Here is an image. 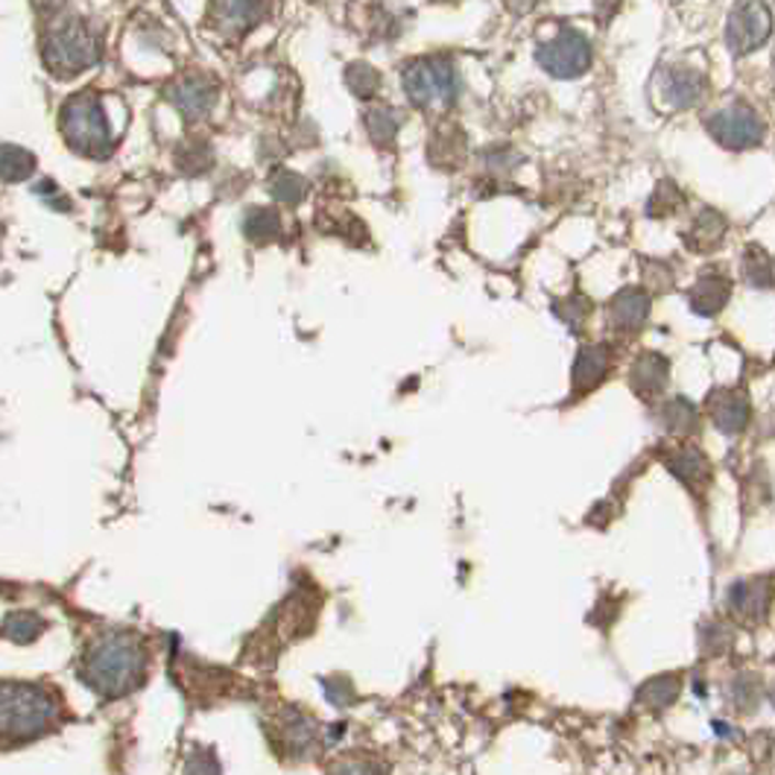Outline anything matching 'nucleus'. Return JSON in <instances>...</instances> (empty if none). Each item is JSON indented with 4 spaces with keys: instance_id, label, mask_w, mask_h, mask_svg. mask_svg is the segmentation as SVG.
Masks as SVG:
<instances>
[{
    "instance_id": "nucleus-1",
    "label": "nucleus",
    "mask_w": 775,
    "mask_h": 775,
    "mask_svg": "<svg viewBox=\"0 0 775 775\" xmlns=\"http://www.w3.org/2000/svg\"><path fill=\"white\" fill-rule=\"evenodd\" d=\"M146 650L132 632H106L88 644L83 679L102 697H127L144 681Z\"/></svg>"
},
{
    "instance_id": "nucleus-2",
    "label": "nucleus",
    "mask_w": 775,
    "mask_h": 775,
    "mask_svg": "<svg viewBox=\"0 0 775 775\" xmlns=\"http://www.w3.org/2000/svg\"><path fill=\"white\" fill-rule=\"evenodd\" d=\"M62 720L59 694L35 681H0V741H33Z\"/></svg>"
},
{
    "instance_id": "nucleus-3",
    "label": "nucleus",
    "mask_w": 775,
    "mask_h": 775,
    "mask_svg": "<svg viewBox=\"0 0 775 775\" xmlns=\"http://www.w3.org/2000/svg\"><path fill=\"white\" fill-rule=\"evenodd\" d=\"M100 35L83 18L51 21L42 39V59L53 77L74 79L100 62Z\"/></svg>"
},
{
    "instance_id": "nucleus-4",
    "label": "nucleus",
    "mask_w": 775,
    "mask_h": 775,
    "mask_svg": "<svg viewBox=\"0 0 775 775\" xmlns=\"http://www.w3.org/2000/svg\"><path fill=\"white\" fill-rule=\"evenodd\" d=\"M62 135L77 153L102 159L111 153L109 118L102 111L100 97L91 91H79L62 102Z\"/></svg>"
},
{
    "instance_id": "nucleus-5",
    "label": "nucleus",
    "mask_w": 775,
    "mask_h": 775,
    "mask_svg": "<svg viewBox=\"0 0 775 775\" xmlns=\"http://www.w3.org/2000/svg\"><path fill=\"white\" fill-rule=\"evenodd\" d=\"M401 83L418 109H445L457 100V70L448 59L413 62L401 74Z\"/></svg>"
},
{
    "instance_id": "nucleus-6",
    "label": "nucleus",
    "mask_w": 775,
    "mask_h": 775,
    "mask_svg": "<svg viewBox=\"0 0 775 775\" xmlns=\"http://www.w3.org/2000/svg\"><path fill=\"white\" fill-rule=\"evenodd\" d=\"M773 33V12L764 0H738L729 12L725 24V42L734 56L758 51Z\"/></svg>"
},
{
    "instance_id": "nucleus-7",
    "label": "nucleus",
    "mask_w": 775,
    "mask_h": 775,
    "mask_svg": "<svg viewBox=\"0 0 775 775\" xmlns=\"http://www.w3.org/2000/svg\"><path fill=\"white\" fill-rule=\"evenodd\" d=\"M536 59L550 77H582L591 68V44L580 30H563V33L538 47Z\"/></svg>"
},
{
    "instance_id": "nucleus-8",
    "label": "nucleus",
    "mask_w": 775,
    "mask_h": 775,
    "mask_svg": "<svg viewBox=\"0 0 775 775\" xmlns=\"http://www.w3.org/2000/svg\"><path fill=\"white\" fill-rule=\"evenodd\" d=\"M706 127L717 144L729 146V150H746V146L758 144L764 135V120L746 102H734L729 109L717 111L706 120Z\"/></svg>"
},
{
    "instance_id": "nucleus-9",
    "label": "nucleus",
    "mask_w": 775,
    "mask_h": 775,
    "mask_svg": "<svg viewBox=\"0 0 775 775\" xmlns=\"http://www.w3.org/2000/svg\"><path fill=\"white\" fill-rule=\"evenodd\" d=\"M270 734H275V746L291 758H310V752L319 746V723L293 708L279 711L275 729Z\"/></svg>"
},
{
    "instance_id": "nucleus-10",
    "label": "nucleus",
    "mask_w": 775,
    "mask_h": 775,
    "mask_svg": "<svg viewBox=\"0 0 775 775\" xmlns=\"http://www.w3.org/2000/svg\"><path fill=\"white\" fill-rule=\"evenodd\" d=\"M706 91V77L688 65H670L658 74V95L667 109H690Z\"/></svg>"
},
{
    "instance_id": "nucleus-11",
    "label": "nucleus",
    "mask_w": 775,
    "mask_h": 775,
    "mask_svg": "<svg viewBox=\"0 0 775 775\" xmlns=\"http://www.w3.org/2000/svg\"><path fill=\"white\" fill-rule=\"evenodd\" d=\"M167 100L185 118L196 120L211 111L214 100H217V86L208 77H203V74H188V77H179L167 88Z\"/></svg>"
},
{
    "instance_id": "nucleus-12",
    "label": "nucleus",
    "mask_w": 775,
    "mask_h": 775,
    "mask_svg": "<svg viewBox=\"0 0 775 775\" xmlns=\"http://www.w3.org/2000/svg\"><path fill=\"white\" fill-rule=\"evenodd\" d=\"M264 15V0H211V24L229 39L247 35Z\"/></svg>"
},
{
    "instance_id": "nucleus-13",
    "label": "nucleus",
    "mask_w": 775,
    "mask_h": 775,
    "mask_svg": "<svg viewBox=\"0 0 775 775\" xmlns=\"http://www.w3.org/2000/svg\"><path fill=\"white\" fill-rule=\"evenodd\" d=\"M650 316V296L638 287H626L618 296L612 298L609 305V319H612L614 328L621 331H635L644 325V319Z\"/></svg>"
},
{
    "instance_id": "nucleus-14",
    "label": "nucleus",
    "mask_w": 775,
    "mask_h": 775,
    "mask_svg": "<svg viewBox=\"0 0 775 775\" xmlns=\"http://www.w3.org/2000/svg\"><path fill=\"white\" fill-rule=\"evenodd\" d=\"M711 418L723 434H741L750 422V401L741 392L723 390L711 395Z\"/></svg>"
},
{
    "instance_id": "nucleus-15",
    "label": "nucleus",
    "mask_w": 775,
    "mask_h": 775,
    "mask_svg": "<svg viewBox=\"0 0 775 775\" xmlns=\"http://www.w3.org/2000/svg\"><path fill=\"white\" fill-rule=\"evenodd\" d=\"M609 367H612V351H609V346H586V349L580 351L577 363H574V390H594L605 378Z\"/></svg>"
},
{
    "instance_id": "nucleus-16",
    "label": "nucleus",
    "mask_w": 775,
    "mask_h": 775,
    "mask_svg": "<svg viewBox=\"0 0 775 775\" xmlns=\"http://www.w3.org/2000/svg\"><path fill=\"white\" fill-rule=\"evenodd\" d=\"M729 296H732V282H729L725 275H702L697 282V287L690 291V307H694L699 316H714L723 310Z\"/></svg>"
},
{
    "instance_id": "nucleus-17",
    "label": "nucleus",
    "mask_w": 775,
    "mask_h": 775,
    "mask_svg": "<svg viewBox=\"0 0 775 775\" xmlns=\"http://www.w3.org/2000/svg\"><path fill=\"white\" fill-rule=\"evenodd\" d=\"M667 369H670V363H667V358H662V354H641L635 363H632V390L641 392L644 399H653V395H658V392L665 390L667 384Z\"/></svg>"
},
{
    "instance_id": "nucleus-18",
    "label": "nucleus",
    "mask_w": 775,
    "mask_h": 775,
    "mask_svg": "<svg viewBox=\"0 0 775 775\" xmlns=\"http://www.w3.org/2000/svg\"><path fill=\"white\" fill-rule=\"evenodd\" d=\"M767 605H769V588L761 580L741 582V586H734L732 591H729V609H732L738 618H746V621L761 618V614L767 612Z\"/></svg>"
},
{
    "instance_id": "nucleus-19",
    "label": "nucleus",
    "mask_w": 775,
    "mask_h": 775,
    "mask_svg": "<svg viewBox=\"0 0 775 775\" xmlns=\"http://www.w3.org/2000/svg\"><path fill=\"white\" fill-rule=\"evenodd\" d=\"M725 234V217L723 214L711 211V208H706V211L699 214L697 220H694V226H690L688 231V247L697 249V252H706V249H714L720 240H723Z\"/></svg>"
},
{
    "instance_id": "nucleus-20",
    "label": "nucleus",
    "mask_w": 775,
    "mask_h": 775,
    "mask_svg": "<svg viewBox=\"0 0 775 775\" xmlns=\"http://www.w3.org/2000/svg\"><path fill=\"white\" fill-rule=\"evenodd\" d=\"M35 171V155L21 150L15 144L0 146V179L3 182H24Z\"/></svg>"
},
{
    "instance_id": "nucleus-21",
    "label": "nucleus",
    "mask_w": 775,
    "mask_h": 775,
    "mask_svg": "<svg viewBox=\"0 0 775 775\" xmlns=\"http://www.w3.org/2000/svg\"><path fill=\"white\" fill-rule=\"evenodd\" d=\"M743 279L752 287H775V255L761 247H750L743 255Z\"/></svg>"
},
{
    "instance_id": "nucleus-22",
    "label": "nucleus",
    "mask_w": 775,
    "mask_h": 775,
    "mask_svg": "<svg viewBox=\"0 0 775 775\" xmlns=\"http://www.w3.org/2000/svg\"><path fill=\"white\" fill-rule=\"evenodd\" d=\"M243 231H247L249 240L266 243V240L279 238V231H282V217H279L273 208L258 205V208H249L247 217H243Z\"/></svg>"
},
{
    "instance_id": "nucleus-23",
    "label": "nucleus",
    "mask_w": 775,
    "mask_h": 775,
    "mask_svg": "<svg viewBox=\"0 0 775 775\" xmlns=\"http://www.w3.org/2000/svg\"><path fill=\"white\" fill-rule=\"evenodd\" d=\"M670 471L679 480H685V483H702L711 474V466H708V460L697 448H685V451H679L670 460Z\"/></svg>"
},
{
    "instance_id": "nucleus-24",
    "label": "nucleus",
    "mask_w": 775,
    "mask_h": 775,
    "mask_svg": "<svg viewBox=\"0 0 775 775\" xmlns=\"http://www.w3.org/2000/svg\"><path fill=\"white\" fill-rule=\"evenodd\" d=\"M346 86L367 100V97H372L381 88V74L372 65H367V62H354V65L346 68Z\"/></svg>"
},
{
    "instance_id": "nucleus-25",
    "label": "nucleus",
    "mask_w": 775,
    "mask_h": 775,
    "mask_svg": "<svg viewBox=\"0 0 775 775\" xmlns=\"http://www.w3.org/2000/svg\"><path fill=\"white\" fill-rule=\"evenodd\" d=\"M399 123L392 109H369L367 111V129L369 135L375 138V144H392V138L399 135Z\"/></svg>"
},
{
    "instance_id": "nucleus-26",
    "label": "nucleus",
    "mask_w": 775,
    "mask_h": 775,
    "mask_svg": "<svg viewBox=\"0 0 775 775\" xmlns=\"http://www.w3.org/2000/svg\"><path fill=\"white\" fill-rule=\"evenodd\" d=\"M681 203H685V194L676 188L674 182H658L656 194L650 196L647 211L650 217H667V214L679 211Z\"/></svg>"
},
{
    "instance_id": "nucleus-27",
    "label": "nucleus",
    "mask_w": 775,
    "mask_h": 775,
    "mask_svg": "<svg viewBox=\"0 0 775 775\" xmlns=\"http://www.w3.org/2000/svg\"><path fill=\"white\" fill-rule=\"evenodd\" d=\"M662 422H665L667 430H674V434L694 430V425H697V410H694L690 401L676 399L670 401V404H665V410H662Z\"/></svg>"
},
{
    "instance_id": "nucleus-28",
    "label": "nucleus",
    "mask_w": 775,
    "mask_h": 775,
    "mask_svg": "<svg viewBox=\"0 0 775 775\" xmlns=\"http://www.w3.org/2000/svg\"><path fill=\"white\" fill-rule=\"evenodd\" d=\"M42 630H44V623L39 621L33 612L9 614L7 626H3L9 641H18V644H30V641H35V635H39Z\"/></svg>"
},
{
    "instance_id": "nucleus-29",
    "label": "nucleus",
    "mask_w": 775,
    "mask_h": 775,
    "mask_svg": "<svg viewBox=\"0 0 775 775\" xmlns=\"http://www.w3.org/2000/svg\"><path fill=\"white\" fill-rule=\"evenodd\" d=\"M307 185L302 176H296V173H279L273 179V196L279 199V203H287V205H296L302 196H305Z\"/></svg>"
},
{
    "instance_id": "nucleus-30",
    "label": "nucleus",
    "mask_w": 775,
    "mask_h": 775,
    "mask_svg": "<svg viewBox=\"0 0 775 775\" xmlns=\"http://www.w3.org/2000/svg\"><path fill=\"white\" fill-rule=\"evenodd\" d=\"M679 694V685H676V676H665V679H653L647 688L641 690V699L650 702V706H670Z\"/></svg>"
},
{
    "instance_id": "nucleus-31",
    "label": "nucleus",
    "mask_w": 775,
    "mask_h": 775,
    "mask_svg": "<svg viewBox=\"0 0 775 775\" xmlns=\"http://www.w3.org/2000/svg\"><path fill=\"white\" fill-rule=\"evenodd\" d=\"M556 316H563L565 323L571 325L574 331H580L582 323L588 319V314H591V305H588L586 298H563V302H556Z\"/></svg>"
},
{
    "instance_id": "nucleus-32",
    "label": "nucleus",
    "mask_w": 775,
    "mask_h": 775,
    "mask_svg": "<svg viewBox=\"0 0 775 775\" xmlns=\"http://www.w3.org/2000/svg\"><path fill=\"white\" fill-rule=\"evenodd\" d=\"M331 775H384L378 764L363 758H351V761H340L337 767L331 769Z\"/></svg>"
},
{
    "instance_id": "nucleus-33",
    "label": "nucleus",
    "mask_w": 775,
    "mask_h": 775,
    "mask_svg": "<svg viewBox=\"0 0 775 775\" xmlns=\"http://www.w3.org/2000/svg\"><path fill=\"white\" fill-rule=\"evenodd\" d=\"M185 775H220V767H217V761L208 752H199V755H194L185 764Z\"/></svg>"
},
{
    "instance_id": "nucleus-34",
    "label": "nucleus",
    "mask_w": 775,
    "mask_h": 775,
    "mask_svg": "<svg viewBox=\"0 0 775 775\" xmlns=\"http://www.w3.org/2000/svg\"><path fill=\"white\" fill-rule=\"evenodd\" d=\"M30 3H33V9L44 18V21H53V18L59 15L62 9H65L68 0H30Z\"/></svg>"
},
{
    "instance_id": "nucleus-35",
    "label": "nucleus",
    "mask_w": 775,
    "mask_h": 775,
    "mask_svg": "<svg viewBox=\"0 0 775 775\" xmlns=\"http://www.w3.org/2000/svg\"><path fill=\"white\" fill-rule=\"evenodd\" d=\"M538 0H506V7H510L515 15H524V12H530Z\"/></svg>"
},
{
    "instance_id": "nucleus-36",
    "label": "nucleus",
    "mask_w": 775,
    "mask_h": 775,
    "mask_svg": "<svg viewBox=\"0 0 775 775\" xmlns=\"http://www.w3.org/2000/svg\"><path fill=\"white\" fill-rule=\"evenodd\" d=\"M773 702H775V688H773Z\"/></svg>"
}]
</instances>
